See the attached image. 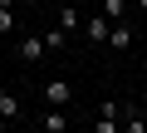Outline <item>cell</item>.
Segmentation results:
<instances>
[{
  "instance_id": "8",
  "label": "cell",
  "mask_w": 147,
  "mask_h": 133,
  "mask_svg": "<svg viewBox=\"0 0 147 133\" xmlns=\"http://www.w3.org/2000/svg\"><path fill=\"white\" fill-rule=\"evenodd\" d=\"M79 25H84V15L74 10V5H69V10H59V30H64V35H74Z\"/></svg>"
},
{
  "instance_id": "13",
  "label": "cell",
  "mask_w": 147,
  "mask_h": 133,
  "mask_svg": "<svg viewBox=\"0 0 147 133\" xmlns=\"http://www.w3.org/2000/svg\"><path fill=\"white\" fill-rule=\"evenodd\" d=\"M137 10H142V15H147V0H137Z\"/></svg>"
},
{
  "instance_id": "4",
  "label": "cell",
  "mask_w": 147,
  "mask_h": 133,
  "mask_svg": "<svg viewBox=\"0 0 147 133\" xmlns=\"http://www.w3.org/2000/svg\"><path fill=\"white\" fill-rule=\"evenodd\" d=\"M108 44H113V49H118V54H123V49H127V44H132V30H127V25H118V20H113V30H108Z\"/></svg>"
},
{
  "instance_id": "10",
  "label": "cell",
  "mask_w": 147,
  "mask_h": 133,
  "mask_svg": "<svg viewBox=\"0 0 147 133\" xmlns=\"http://www.w3.org/2000/svg\"><path fill=\"white\" fill-rule=\"evenodd\" d=\"M103 15H108V20H123V15H127V0H103Z\"/></svg>"
},
{
  "instance_id": "2",
  "label": "cell",
  "mask_w": 147,
  "mask_h": 133,
  "mask_svg": "<svg viewBox=\"0 0 147 133\" xmlns=\"http://www.w3.org/2000/svg\"><path fill=\"white\" fill-rule=\"evenodd\" d=\"M108 30H113V20H108V15H88V20H84V35H88L93 44H103V40H108Z\"/></svg>"
},
{
  "instance_id": "9",
  "label": "cell",
  "mask_w": 147,
  "mask_h": 133,
  "mask_svg": "<svg viewBox=\"0 0 147 133\" xmlns=\"http://www.w3.org/2000/svg\"><path fill=\"white\" fill-rule=\"evenodd\" d=\"M93 133H123V118H113V113H98V128Z\"/></svg>"
},
{
  "instance_id": "6",
  "label": "cell",
  "mask_w": 147,
  "mask_h": 133,
  "mask_svg": "<svg viewBox=\"0 0 147 133\" xmlns=\"http://www.w3.org/2000/svg\"><path fill=\"white\" fill-rule=\"evenodd\" d=\"M39 128H44V133H64V128H69V118H64V108H49Z\"/></svg>"
},
{
  "instance_id": "12",
  "label": "cell",
  "mask_w": 147,
  "mask_h": 133,
  "mask_svg": "<svg viewBox=\"0 0 147 133\" xmlns=\"http://www.w3.org/2000/svg\"><path fill=\"white\" fill-rule=\"evenodd\" d=\"M64 40H69L64 30H49V35H44V49H64Z\"/></svg>"
},
{
  "instance_id": "7",
  "label": "cell",
  "mask_w": 147,
  "mask_h": 133,
  "mask_svg": "<svg viewBox=\"0 0 147 133\" xmlns=\"http://www.w3.org/2000/svg\"><path fill=\"white\" fill-rule=\"evenodd\" d=\"M0 118H20V99L10 89H0Z\"/></svg>"
},
{
  "instance_id": "5",
  "label": "cell",
  "mask_w": 147,
  "mask_h": 133,
  "mask_svg": "<svg viewBox=\"0 0 147 133\" xmlns=\"http://www.w3.org/2000/svg\"><path fill=\"white\" fill-rule=\"evenodd\" d=\"M123 133H147V118L137 108H127V104H123Z\"/></svg>"
},
{
  "instance_id": "3",
  "label": "cell",
  "mask_w": 147,
  "mask_h": 133,
  "mask_svg": "<svg viewBox=\"0 0 147 133\" xmlns=\"http://www.w3.org/2000/svg\"><path fill=\"white\" fill-rule=\"evenodd\" d=\"M20 59H25V64H34V59H44V40H34V35H25V40H20Z\"/></svg>"
},
{
  "instance_id": "11",
  "label": "cell",
  "mask_w": 147,
  "mask_h": 133,
  "mask_svg": "<svg viewBox=\"0 0 147 133\" xmlns=\"http://www.w3.org/2000/svg\"><path fill=\"white\" fill-rule=\"evenodd\" d=\"M10 30H15V10H10V5H0V35H10Z\"/></svg>"
},
{
  "instance_id": "14",
  "label": "cell",
  "mask_w": 147,
  "mask_h": 133,
  "mask_svg": "<svg viewBox=\"0 0 147 133\" xmlns=\"http://www.w3.org/2000/svg\"><path fill=\"white\" fill-rule=\"evenodd\" d=\"M0 5H15V0H0Z\"/></svg>"
},
{
  "instance_id": "1",
  "label": "cell",
  "mask_w": 147,
  "mask_h": 133,
  "mask_svg": "<svg viewBox=\"0 0 147 133\" xmlns=\"http://www.w3.org/2000/svg\"><path fill=\"white\" fill-rule=\"evenodd\" d=\"M69 94H74V89H69V79H49V84H44V104H49V108H64V104H69Z\"/></svg>"
}]
</instances>
